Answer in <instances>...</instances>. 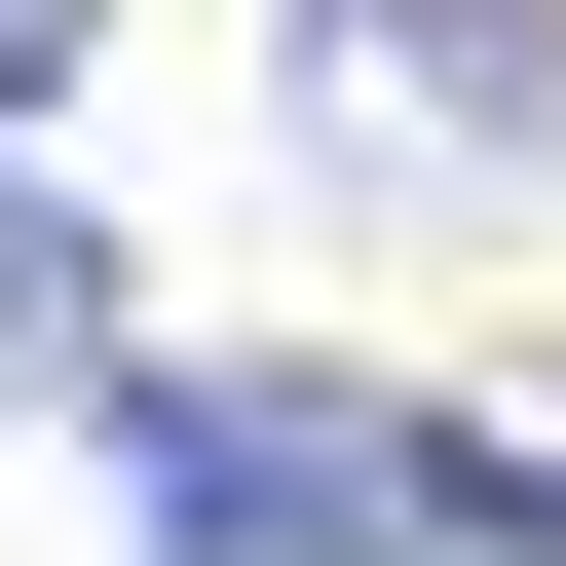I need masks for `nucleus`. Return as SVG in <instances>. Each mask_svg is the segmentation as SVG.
Wrapping results in <instances>:
<instances>
[{"label":"nucleus","mask_w":566,"mask_h":566,"mask_svg":"<svg viewBox=\"0 0 566 566\" xmlns=\"http://www.w3.org/2000/svg\"><path fill=\"white\" fill-rule=\"evenodd\" d=\"M114 491H151V566H416L453 528L378 378H264V340H151L114 378Z\"/></svg>","instance_id":"1"},{"label":"nucleus","mask_w":566,"mask_h":566,"mask_svg":"<svg viewBox=\"0 0 566 566\" xmlns=\"http://www.w3.org/2000/svg\"><path fill=\"white\" fill-rule=\"evenodd\" d=\"M303 151L340 189H528L566 151V0H303Z\"/></svg>","instance_id":"2"},{"label":"nucleus","mask_w":566,"mask_h":566,"mask_svg":"<svg viewBox=\"0 0 566 566\" xmlns=\"http://www.w3.org/2000/svg\"><path fill=\"white\" fill-rule=\"evenodd\" d=\"M416 491H453V528H528V566H566V340H491V378H416Z\"/></svg>","instance_id":"3"},{"label":"nucleus","mask_w":566,"mask_h":566,"mask_svg":"<svg viewBox=\"0 0 566 566\" xmlns=\"http://www.w3.org/2000/svg\"><path fill=\"white\" fill-rule=\"evenodd\" d=\"M0 378H151V340H114V227H76L39 151H0Z\"/></svg>","instance_id":"4"},{"label":"nucleus","mask_w":566,"mask_h":566,"mask_svg":"<svg viewBox=\"0 0 566 566\" xmlns=\"http://www.w3.org/2000/svg\"><path fill=\"white\" fill-rule=\"evenodd\" d=\"M39 76H76V0H0V114H39Z\"/></svg>","instance_id":"5"}]
</instances>
